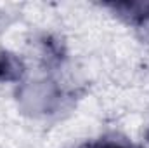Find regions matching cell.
Masks as SVG:
<instances>
[{"label":"cell","instance_id":"cell-1","mask_svg":"<svg viewBox=\"0 0 149 148\" xmlns=\"http://www.w3.org/2000/svg\"><path fill=\"white\" fill-rule=\"evenodd\" d=\"M125 23L135 26L142 40L149 42V2H111L104 4Z\"/></svg>","mask_w":149,"mask_h":148},{"label":"cell","instance_id":"cell-3","mask_svg":"<svg viewBox=\"0 0 149 148\" xmlns=\"http://www.w3.org/2000/svg\"><path fill=\"white\" fill-rule=\"evenodd\" d=\"M80 148H137L135 145H132L130 141H127L125 138H120V136H106V138H101L99 141H94V143H87Z\"/></svg>","mask_w":149,"mask_h":148},{"label":"cell","instance_id":"cell-2","mask_svg":"<svg viewBox=\"0 0 149 148\" xmlns=\"http://www.w3.org/2000/svg\"><path fill=\"white\" fill-rule=\"evenodd\" d=\"M26 72L24 63L12 52L0 51V82H17Z\"/></svg>","mask_w":149,"mask_h":148},{"label":"cell","instance_id":"cell-4","mask_svg":"<svg viewBox=\"0 0 149 148\" xmlns=\"http://www.w3.org/2000/svg\"><path fill=\"white\" fill-rule=\"evenodd\" d=\"M148 140H149V131H148Z\"/></svg>","mask_w":149,"mask_h":148}]
</instances>
